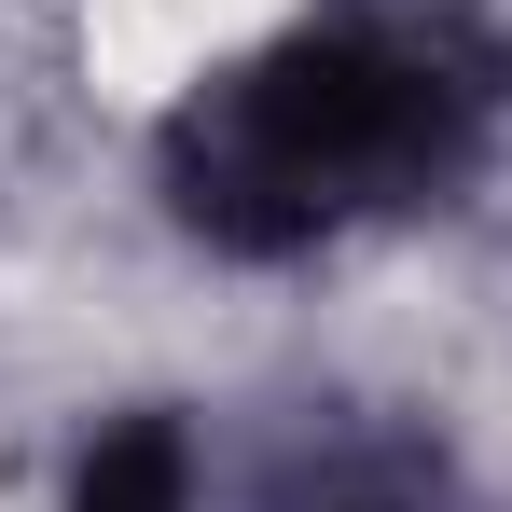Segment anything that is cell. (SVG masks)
Segmentation results:
<instances>
[{
  "label": "cell",
  "mask_w": 512,
  "mask_h": 512,
  "mask_svg": "<svg viewBox=\"0 0 512 512\" xmlns=\"http://www.w3.org/2000/svg\"><path fill=\"white\" fill-rule=\"evenodd\" d=\"M499 42L471 0H333L167 111V208L236 263H291L416 208L485 153Z\"/></svg>",
  "instance_id": "cell-1"
},
{
  "label": "cell",
  "mask_w": 512,
  "mask_h": 512,
  "mask_svg": "<svg viewBox=\"0 0 512 512\" xmlns=\"http://www.w3.org/2000/svg\"><path fill=\"white\" fill-rule=\"evenodd\" d=\"M70 512H194V443H180L167 416H125L84 443V485H70Z\"/></svg>",
  "instance_id": "cell-2"
},
{
  "label": "cell",
  "mask_w": 512,
  "mask_h": 512,
  "mask_svg": "<svg viewBox=\"0 0 512 512\" xmlns=\"http://www.w3.org/2000/svg\"><path fill=\"white\" fill-rule=\"evenodd\" d=\"M291 512H429V485H416V471H388V457H333Z\"/></svg>",
  "instance_id": "cell-3"
}]
</instances>
